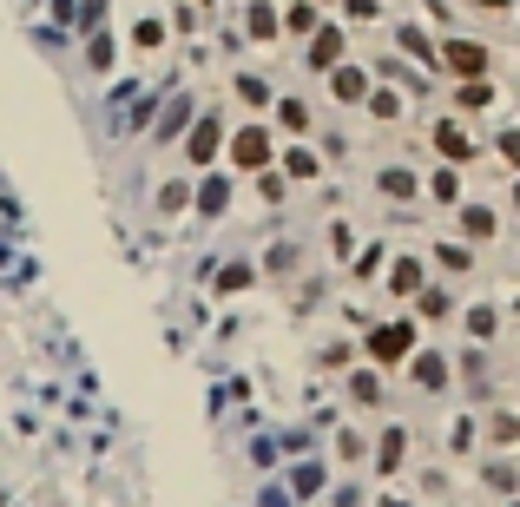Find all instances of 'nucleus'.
Segmentation results:
<instances>
[{
    "label": "nucleus",
    "mask_w": 520,
    "mask_h": 507,
    "mask_svg": "<svg viewBox=\"0 0 520 507\" xmlns=\"http://www.w3.org/2000/svg\"><path fill=\"white\" fill-rule=\"evenodd\" d=\"M448 310H455V297H448V290H422V317H428V323L448 317Z\"/></svg>",
    "instance_id": "e433bc0d"
},
{
    "label": "nucleus",
    "mask_w": 520,
    "mask_h": 507,
    "mask_svg": "<svg viewBox=\"0 0 520 507\" xmlns=\"http://www.w3.org/2000/svg\"><path fill=\"white\" fill-rule=\"evenodd\" d=\"M382 264H389V257H382V244H369V251L363 257H356V264H349V270H356V277H376V270Z\"/></svg>",
    "instance_id": "58836bf2"
},
{
    "label": "nucleus",
    "mask_w": 520,
    "mask_h": 507,
    "mask_svg": "<svg viewBox=\"0 0 520 507\" xmlns=\"http://www.w3.org/2000/svg\"><path fill=\"white\" fill-rule=\"evenodd\" d=\"M402 106H409V99L395 93V86H376V93H369V119H376V126H395V119H402Z\"/></svg>",
    "instance_id": "cd10ccee"
},
{
    "label": "nucleus",
    "mask_w": 520,
    "mask_h": 507,
    "mask_svg": "<svg viewBox=\"0 0 520 507\" xmlns=\"http://www.w3.org/2000/svg\"><path fill=\"white\" fill-rule=\"evenodd\" d=\"M224 145H231V126H224L218 106H205L198 119H191V132H185V165H191V172H218Z\"/></svg>",
    "instance_id": "f257e3e1"
},
{
    "label": "nucleus",
    "mask_w": 520,
    "mask_h": 507,
    "mask_svg": "<svg viewBox=\"0 0 520 507\" xmlns=\"http://www.w3.org/2000/svg\"><path fill=\"white\" fill-rule=\"evenodd\" d=\"M79 60H86L93 80H112V66H119V33H112V27L86 33V53H79Z\"/></svg>",
    "instance_id": "f8f14e48"
},
{
    "label": "nucleus",
    "mask_w": 520,
    "mask_h": 507,
    "mask_svg": "<svg viewBox=\"0 0 520 507\" xmlns=\"http://www.w3.org/2000/svg\"><path fill=\"white\" fill-rule=\"evenodd\" d=\"M191 198H198V178H165V185H158V218H178V211H191Z\"/></svg>",
    "instance_id": "dca6fc26"
},
{
    "label": "nucleus",
    "mask_w": 520,
    "mask_h": 507,
    "mask_svg": "<svg viewBox=\"0 0 520 507\" xmlns=\"http://www.w3.org/2000/svg\"><path fill=\"white\" fill-rule=\"evenodd\" d=\"M172 40V20H158V14H139L132 20V53H158Z\"/></svg>",
    "instance_id": "6ab92c4d"
},
{
    "label": "nucleus",
    "mask_w": 520,
    "mask_h": 507,
    "mask_svg": "<svg viewBox=\"0 0 520 507\" xmlns=\"http://www.w3.org/2000/svg\"><path fill=\"white\" fill-rule=\"evenodd\" d=\"M461 323H468L474 343H488V336L501 330V310H494V303H468V310H461Z\"/></svg>",
    "instance_id": "bb28decb"
},
{
    "label": "nucleus",
    "mask_w": 520,
    "mask_h": 507,
    "mask_svg": "<svg viewBox=\"0 0 520 507\" xmlns=\"http://www.w3.org/2000/svg\"><path fill=\"white\" fill-rule=\"evenodd\" d=\"M191 119H198V99H191V93H172L165 106H158V119H152V139H158V145H172V139L185 145Z\"/></svg>",
    "instance_id": "39448f33"
},
{
    "label": "nucleus",
    "mask_w": 520,
    "mask_h": 507,
    "mask_svg": "<svg viewBox=\"0 0 520 507\" xmlns=\"http://www.w3.org/2000/svg\"><path fill=\"white\" fill-rule=\"evenodd\" d=\"M330 251H336V257H349V251H356V231H349V224H343V218H336V224H330Z\"/></svg>",
    "instance_id": "ea45409f"
},
{
    "label": "nucleus",
    "mask_w": 520,
    "mask_h": 507,
    "mask_svg": "<svg viewBox=\"0 0 520 507\" xmlns=\"http://www.w3.org/2000/svg\"><path fill=\"white\" fill-rule=\"evenodd\" d=\"M494 231H501V218L488 205H461V244H488Z\"/></svg>",
    "instance_id": "a211bd4d"
},
{
    "label": "nucleus",
    "mask_w": 520,
    "mask_h": 507,
    "mask_svg": "<svg viewBox=\"0 0 520 507\" xmlns=\"http://www.w3.org/2000/svg\"><path fill=\"white\" fill-rule=\"evenodd\" d=\"M448 376H455V363L435 356V349H415V356H409V382H415V389H428V396H442Z\"/></svg>",
    "instance_id": "6e6552de"
},
{
    "label": "nucleus",
    "mask_w": 520,
    "mask_h": 507,
    "mask_svg": "<svg viewBox=\"0 0 520 507\" xmlns=\"http://www.w3.org/2000/svg\"><path fill=\"white\" fill-rule=\"evenodd\" d=\"M428 145H435V152H442V165H455V172L474 159V139L461 132V119H435V126H428Z\"/></svg>",
    "instance_id": "423d86ee"
},
{
    "label": "nucleus",
    "mask_w": 520,
    "mask_h": 507,
    "mask_svg": "<svg viewBox=\"0 0 520 507\" xmlns=\"http://www.w3.org/2000/svg\"><path fill=\"white\" fill-rule=\"evenodd\" d=\"M474 442H481V428H474V415H455V428H448V448H455V455H468Z\"/></svg>",
    "instance_id": "f704fd0d"
},
{
    "label": "nucleus",
    "mask_w": 520,
    "mask_h": 507,
    "mask_svg": "<svg viewBox=\"0 0 520 507\" xmlns=\"http://www.w3.org/2000/svg\"><path fill=\"white\" fill-rule=\"evenodd\" d=\"M303 66H310V73H336V66H343V27H316L310 47H303Z\"/></svg>",
    "instance_id": "1a4fd4ad"
},
{
    "label": "nucleus",
    "mask_w": 520,
    "mask_h": 507,
    "mask_svg": "<svg viewBox=\"0 0 520 507\" xmlns=\"http://www.w3.org/2000/svg\"><path fill=\"white\" fill-rule=\"evenodd\" d=\"M428 264L448 270V277H468V270H474V244H435V251H428Z\"/></svg>",
    "instance_id": "5701e85b"
},
{
    "label": "nucleus",
    "mask_w": 520,
    "mask_h": 507,
    "mask_svg": "<svg viewBox=\"0 0 520 507\" xmlns=\"http://www.w3.org/2000/svg\"><path fill=\"white\" fill-rule=\"evenodd\" d=\"M363 356H369V369L409 363V356H415V317H389V323H376V330L363 336Z\"/></svg>",
    "instance_id": "7ed1b4c3"
},
{
    "label": "nucleus",
    "mask_w": 520,
    "mask_h": 507,
    "mask_svg": "<svg viewBox=\"0 0 520 507\" xmlns=\"http://www.w3.org/2000/svg\"><path fill=\"white\" fill-rule=\"evenodd\" d=\"M395 47L409 53V60H428V66L442 60V47H435V40H428L422 27H409V20H402V27H395Z\"/></svg>",
    "instance_id": "393cba45"
},
{
    "label": "nucleus",
    "mask_w": 520,
    "mask_h": 507,
    "mask_svg": "<svg viewBox=\"0 0 520 507\" xmlns=\"http://www.w3.org/2000/svg\"><path fill=\"white\" fill-rule=\"evenodd\" d=\"M257 191H264L270 205H277V198H284V191H290V178H284V172H257Z\"/></svg>",
    "instance_id": "4c0bfd02"
},
{
    "label": "nucleus",
    "mask_w": 520,
    "mask_h": 507,
    "mask_svg": "<svg viewBox=\"0 0 520 507\" xmlns=\"http://www.w3.org/2000/svg\"><path fill=\"white\" fill-rule=\"evenodd\" d=\"M422 290H428L422 257H395V270H389V297H422Z\"/></svg>",
    "instance_id": "f3484780"
},
{
    "label": "nucleus",
    "mask_w": 520,
    "mask_h": 507,
    "mask_svg": "<svg viewBox=\"0 0 520 507\" xmlns=\"http://www.w3.org/2000/svg\"><path fill=\"white\" fill-rule=\"evenodd\" d=\"M448 73V80H488V47H481V40H461V33H448L442 40V60H435Z\"/></svg>",
    "instance_id": "20e7f679"
},
{
    "label": "nucleus",
    "mask_w": 520,
    "mask_h": 507,
    "mask_svg": "<svg viewBox=\"0 0 520 507\" xmlns=\"http://www.w3.org/2000/svg\"><path fill=\"white\" fill-rule=\"evenodd\" d=\"M270 119H277V132H290V139H310L316 132V106L303 93H284L277 106H270Z\"/></svg>",
    "instance_id": "0eeeda50"
},
{
    "label": "nucleus",
    "mask_w": 520,
    "mask_h": 507,
    "mask_svg": "<svg viewBox=\"0 0 520 507\" xmlns=\"http://www.w3.org/2000/svg\"><path fill=\"white\" fill-rule=\"evenodd\" d=\"M481 488H494V494H507V501H514V494H520V468H514L507 455H494L488 468H481Z\"/></svg>",
    "instance_id": "b1692460"
},
{
    "label": "nucleus",
    "mask_w": 520,
    "mask_h": 507,
    "mask_svg": "<svg viewBox=\"0 0 520 507\" xmlns=\"http://www.w3.org/2000/svg\"><path fill=\"white\" fill-rule=\"evenodd\" d=\"M494 152L507 159V172H520V126H507L501 139H494Z\"/></svg>",
    "instance_id": "c9c22d12"
},
{
    "label": "nucleus",
    "mask_w": 520,
    "mask_h": 507,
    "mask_svg": "<svg viewBox=\"0 0 520 507\" xmlns=\"http://www.w3.org/2000/svg\"><path fill=\"white\" fill-rule=\"evenodd\" d=\"M231 93L244 99V106H251V112L277 106V93H270V80H264V73H237V80H231Z\"/></svg>",
    "instance_id": "4be33fe9"
},
{
    "label": "nucleus",
    "mask_w": 520,
    "mask_h": 507,
    "mask_svg": "<svg viewBox=\"0 0 520 507\" xmlns=\"http://www.w3.org/2000/svg\"><path fill=\"white\" fill-rule=\"evenodd\" d=\"M349 20H382V0H343Z\"/></svg>",
    "instance_id": "79ce46f5"
},
{
    "label": "nucleus",
    "mask_w": 520,
    "mask_h": 507,
    "mask_svg": "<svg viewBox=\"0 0 520 507\" xmlns=\"http://www.w3.org/2000/svg\"><path fill=\"white\" fill-rule=\"evenodd\" d=\"M224 165L231 172H244V178H257V172H270L277 165V139H270V126H231V145H224Z\"/></svg>",
    "instance_id": "f03ea898"
},
{
    "label": "nucleus",
    "mask_w": 520,
    "mask_h": 507,
    "mask_svg": "<svg viewBox=\"0 0 520 507\" xmlns=\"http://www.w3.org/2000/svg\"><path fill=\"white\" fill-rule=\"evenodd\" d=\"M474 7H481V14H501V7H507V0H474Z\"/></svg>",
    "instance_id": "37998d69"
},
{
    "label": "nucleus",
    "mask_w": 520,
    "mask_h": 507,
    "mask_svg": "<svg viewBox=\"0 0 520 507\" xmlns=\"http://www.w3.org/2000/svg\"><path fill=\"white\" fill-rule=\"evenodd\" d=\"M316 27H323V14H316V0H290V7H284V33H297V40H310Z\"/></svg>",
    "instance_id": "a878e982"
},
{
    "label": "nucleus",
    "mask_w": 520,
    "mask_h": 507,
    "mask_svg": "<svg viewBox=\"0 0 520 507\" xmlns=\"http://www.w3.org/2000/svg\"><path fill=\"white\" fill-rule=\"evenodd\" d=\"M376 507H409V501H402V494H382V501Z\"/></svg>",
    "instance_id": "c03bdc74"
},
{
    "label": "nucleus",
    "mask_w": 520,
    "mask_h": 507,
    "mask_svg": "<svg viewBox=\"0 0 520 507\" xmlns=\"http://www.w3.org/2000/svg\"><path fill=\"white\" fill-rule=\"evenodd\" d=\"M277 165H284V178H290V185H310V178L323 172V152H316L310 139H290L284 152H277Z\"/></svg>",
    "instance_id": "9b49d317"
},
{
    "label": "nucleus",
    "mask_w": 520,
    "mask_h": 507,
    "mask_svg": "<svg viewBox=\"0 0 520 507\" xmlns=\"http://www.w3.org/2000/svg\"><path fill=\"white\" fill-rule=\"evenodd\" d=\"M507 507H520V494H514V501H507Z\"/></svg>",
    "instance_id": "49530a36"
},
{
    "label": "nucleus",
    "mask_w": 520,
    "mask_h": 507,
    "mask_svg": "<svg viewBox=\"0 0 520 507\" xmlns=\"http://www.w3.org/2000/svg\"><path fill=\"white\" fill-rule=\"evenodd\" d=\"M481 435H488V448H520V409H494Z\"/></svg>",
    "instance_id": "412c9836"
},
{
    "label": "nucleus",
    "mask_w": 520,
    "mask_h": 507,
    "mask_svg": "<svg viewBox=\"0 0 520 507\" xmlns=\"http://www.w3.org/2000/svg\"><path fill=\"white\" fill-rule=\"evenodd\" d=\"M494 106V86L488 80H461L455 86V112H488Z\"/></svg>",
    "instance_id": "c85d7f7f"
},
{
    "label": "nucleus",
    "mask_w": 520,
    "mask_h": 507,
    "mask_svg": "<svg viewBox=\"0 0 520 507\" xmlns=\"http://www.w3.org/2000/svg\"><path fill=\"white\" fill-rule=\"evenodd\" d=\"M106 14H112V0H79V20H73V27L79 33H99V27H106Z\"/></svg>",
    "instance_id": "72a5a7b5"
},
{
    "label": "nucleus",
    "mask_w": 520,
    "mask_h": 507,
    "mask_svg": "<svg viewBox=\"0 0 520 507\" xmlns=\"http://www.w3.org/2000/svg\"><path fill=\"white\" fill-rule=\"evenodd\" d=\"M376 191L389 198V205H415V198H422V178H415L409 165H382V172H376Z\"/></svg>",
    "instance_id": "ddd939ff"
},
{
    "label": "nucleus",
    "mask_w": 520,
    "mask_h": 507,
    "mask_svg": "<svg viewBox=\"0 0 520 507\" xmlns=\"http://www.w3.org/2000/svg\"><path fill=\"white\" fill-rule=\"evenodd\" d=\"M244 33H251V40H277V33H284V14L264 7V0H251V7H244Z\"/></svg>",
    "instance_id": "aec40b11"
},
{
    "label": "nucleus",
    "mask_w": 520,
    "mask_h": 507,
    "mask_svg": "<svg viewBox=\"0 0 520 507\" xmlns=\"http://www.w3.org/2000/svg\"><path fill=\"white\" fill-rule=\"evenodd\" d=\"M251 277H257L251 264H231V270H218L211 284H218V297H237V290H251Z\"/></svg>",
    "instance_id": "473e14b6"
},
{
    "label": "nucleus",
    "mask_w": 520,
    "mask_h": 507,
    "mask_svg": "<svg viewBox=\"0 0 520 507\" xmlns=\"http://www.w3.org/2000/svg\"><path fill=\"white\" fill-rule=\"evenodd\" d=\"M402 455H409V428H402V422H389V428H382V442H376V475L389 481L395 468H402Z\"/></svg>",
    "instance_id": "2eb2a0df"
},
{
    "label": "nucleus",
    "mask_w": 520,
    "mask_h": 507,
    "mask_svg": "<svg viewBox=\"0 0 520 507\" xmlns=\"http://www.w3.org/2000/svg\"><path fill=\"white\" fill-rule=\"evenodd\" d=\"M336 455H343V461H363V435H356V428H343V435H336Z\"/></svg>",
    "instance_id": "a19ab883"
},
{
    "label": "nucleus",
    "mask_w": 520,
    "mask_h": 507,
    "mask_svg": "<svg viewBox=\"0 0 520 507\" xmlns=\"http://www.w3.org/2000/svg\"><path fill=\"white\" fill-rule=\"evenodd\" d=\"M290 494H297V501H316V494H323V461H303V468H290Z\"/></svg>",
    "instance_id": "c756f323"
},
{
    "label": "nucleus",
    "mask_w": 520,
    "mask_h": 507,
    "mask_svg": "<svg viewBox=\"0 0 520 507\" xmlns=\"http://www.w3.org/2000/svg\"><path fill=\"white\" fill-rule=\"evenodd\" d=\"M369 93H376V86H369V73L356 60H343L330 73V99H336V106H369Z\"/></svg>",
    "instance_id": "9d476101"
},
{
    "label": "nucleus",
    "mask_w": 520,
    "mask_h": 507,
    "mask_svg": "<svg viewBox=\"0 0 520 507\" xmlns=\"http://www.w3.org/2000/svg\"><path fill=\"white\" fill-rule=\"evenodd\" d=\"M428 198H435V205H461V172L455 165H442V172L428 178Z\"/></svg>",
    "instance_id": "7c9ffc66"
},
{
    "label": "nucleus",
    "mask_w": 520,
    "mask_h": 507,
    "mask_svg": "<svg viewBox=\"0 0 520 507\" xmlns=\"http://www.w3.org/2000/svg\"><path fill=\"white\" fill-rule=\"evenodd\" d=\"M191 205L205 211V218H224V211H231V178L224 172H198V198H191Z\"/></svg>",
    "instance_id": "4468645a"
},
{
    "label": "nucleus",
    "mask_w": 520,
    "mask_h": 507,
    "mask_svg": "<svg viewBox=\"0 0 520 507\" xmlns=\"http://www.w3.org/2000/svg\"><path fill=\"white\" fill-rule=\"evenodd\" d=\"M349 402H363V409H376V402H382L376 369H356V376H349Z\"/></svg>",
    "instance_id": "2f4dec72"
},
{
    "label": "nucleus",
    "mask_w": 520,
    "mask_h": 507,
    "mask_svg": "<svg viewBox=\"0 0 520 507\" xmlns=\"http://www.w3.org/2000/svg\"><path fill=\"white\" fill-rule=\"evenodd\" d=\"M514 205H520V185H514Z\"/></svg>",
    "instance_id": "a18cd8bd"
}]
</instances>
